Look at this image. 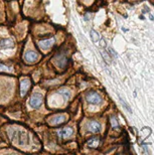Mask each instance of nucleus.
<instances>
[{"label":"nucleus","instance_id":"7","mask_svg":"<svg viewBox=\"0 0 154 155\" xmlns=\"http://www.w3.org/2000/svg\"><path fill=\"white\" fill-rule=\"evenodd\" d=\"M30 87V81L28 79H24L22 80V82L20 84V94L21 96H24L26 94L27 90Z\"/></svg>","mask_w":154,"mask_h":155},{"label":"nucleus","instance_id":"2","mask_svg":"<svg viewBox=\"0 0 154 155\" xmlns=\"http://www.w3.org/2000/svg\"><path fill=\"white\" fill-rule=\"evenodd\" d=\"M42 104V96L41 94H33L29 100V105L32 108H38Z\"/></svg>","mask_w":154,"mask_h":155},{"label":"nucleus","instance_id":"18","mask_svg":"<svg viewBox=\"0 0 154 155\" xmlns=\"http://www.w3.org/2000/svg\"><path fill=\"white\" fill-rule=\"evenodd\" d=\"M0 71H9V69L4 64H0Z\"/></svg>","mask_w":154,"mask_h":155},{"label":"nucleus","instance_id":"17","mask_svg":"<svg viewBox=\"0 0 154 155\" xmlns=\"http://www.w3.org/2000/svg\"><path fill=\"white\" fill-rule=\"evenodd\" d=\"M107 45H106V41H105L104 38H101L100 39V46H102V48H105Z\"/></svg>","mask_w":154,"mask_h":155},{"label":"nucleus","instance_id":"13","mask_svg":"<svg viewBox=\"0 0 154 155\" xmlns=\"http://www.w3.org/2000/svg\"><path fill=\"white\" fill-rule=\"evenodd\" d=\"M90 35H91V38H92V40H93L94 42H98L100 40V35H99V33L96 31V30L92 29Z\"/></svg>","mask_w":154,"mask_h":155},{"label":"nucleus","instance_id":"10","mask_svg":"<svg viewBox=\"0 0 154 155\" xmlns=\"http://www.w3.org/2000/svg\"><path fill=\"white\" fill-rule=\"evenodd\" d=\"M64 120H66V116L64 115H57V116H54V118H51V123L52 125H57V124L64 123Z\"/></svg>","mask_w":154,"mask_h":155},{"label":"nucleus","instance_id":"15","mask_svg":"<svg viewBox=\"0 0 154 155\" xmlns=\"http://www.w3.org/2000/svg\"><path fill=\"white\" fill-rule=\"evenodd\" d=\"M120 102H121L122 106H123V107H124V108H125V109H126V110H127V111H128V112H129V113H132V110L130 109V107H129V105H128L127 103H126V102H125V101H123V99H121V98H120Z\"/></svg>","mask_w":154,"mask_h":155},{"label":"nucleus","instance_id":"1","mask_svg":"<svg viewBox=\"0 0 154 155\" xmlns=\"http://www.w3.org/2000/svg\"><path fill=\"white\" fill-rule=\"evenodd\" d=\"M86 100H87L88 103L90 104H93V105H98L101 103L102 101V98L101 96L98 94L96 92H90L88 93L87 96H86Z\"/></svg>","mask_w":154,"mask_h":155},{"label":"nucleus","instance_id":"19","mask_svg":"<svg viewBox=\"0 0 154 155\" xmlns=\"http://www.w3.org/2000/svg\"><path fill=\"white\" fill-rule=\"evenodd\" d=\"M91 16V14L90 13H87V14H85V16H84V18H85V20H89V19H90V18H89V17H90Z\"/></svg>","mask_w":154,"mask_h":155},{"label":"nucleus","instance_id":"5","mask_svg":"<svg viewBox=\"0 0 154 155\" xmlns=\"http://www.w3.org/2000/svg\"><path fill=\"white\" fill-rule=\"evenodd\" d=\"M24 58H25V61H28V63H34L35 61H38V54H36L35 51H29L25 52V54H24Z\"/></svg>","mask_w":154,"mask_h":155},{"label":"nucleus","instance_id":"4","mask_svg":"<svg viewBox=\"0 0 154 155\" xmlns=\"http://www.w3.org/2000/svg\"><path fill=\"white\" fill-rule=\"evenodd\" d=\"M88 130L92 133H98L101 131V124L97 121H91L88 124Z\"/></svg>","mask_w":154,"mask_h":155},{"label":"nucleus","instance_id":"3","mask_svg":"<svg viewBox=\"0 0 154 155\" xmlns=\"http://www.w3.org/2000/svg\"><path fill=\"white\" fill-rule=\"evenodd\" d=\"M73 133H74L73 129L70 128V127H66V128L57 130V135L60 136V138H67L70 136H72Z\"/></svg>","mask_w":154,"mask_h":155},{"label":"nucleus","instance_id":"8","mask_svg":"<svg viewBox=\"0 0 154 155\" xmlns=\"http://www.w3.org/2000/svg\"><path fill=\"white\" fill-rule=\"evenodd\" d=\"M14 46V42L11 38H4L0 40V48H12Z\"/></svg>","mask_w":154,"mask_h":155},{"label":"nucleus","instance_id":"16","mask_svg":"<svg viewBox=\"0 0 154 155\" xmlns=\"http://www.w3.org/2000/svg\"><path fill=\"white\" fill-rule=\"evenodd\" d=\"M111 124H112V127H113V128L119 127L118 120H117V118H116V117H111Z\"/></svg>","mask_w":154,"mask_h":155},{"label":"nucleus","instance_id":"9","mask_svg":"<svg viewBox=\"0 0 154 155\" xmlns=\"http://www.w3.org/2000/svg\"><path fill=\"white\" fill-rule=\"evenodd\" d=\"M141 133H142V134H144V136H143V137L139 138V140H138V143H139V144L142 143L143 140H145V139L148 138V136L151 135L152 132H151V129H150L149 127H143L142 130H141Z\"/></svg>","mask_w":154,"mask_h":155},{"label":"nucleus","instance_id":"11","mask_svg":"<svg viewBox=\"0 0 154 155\" xmlns=\"http://www.w3.org/2000/svg\"><path fill=\"white\" fill-rule=\"evenodd\" d=\"M57 94L63 96L64 99V101H67V100H69V99L70 98V92L67 89H61V90H58V91H57Z\"/></svg>","mask_w":154,"mask_h":155},{"label":"nucleus","instance_id":"12","mask_svg":"<svg viewBox=\"0 0 154 155\" xmlns=\"http://www.w3.org/2000/svg\"><path fill=\"white\" fill-rule=\"evenodd\" d=\"M87 144L92 148H97L100 144V139L99 138H92L87 142Z\"/></svg>","mask_w":154,"mask_h":155},{"label":"nucleus","instance_id":"6","mask_svg":"<svg viewBox=\"0 0 154 155\" xmlns=\"http://www.w3.org/2000/svg\"><path fill=\"white\" fill-rule=\"evenodd\" d=\"M54 38H50V39H44V40H41V41L38 42V45L39 48H41V49H48L50 48L51 46L54 45Z\"/></svg>","mask_w":154,"mask_h":155},{"label":"nucleus","instance_id":"14","mask_svg":"<svg viewBox=\"0 0 154 155\" xmlns=\"http://www.w3.org/2000/svg\"><path fill=\"white\" fill-rule=\"evenodd\" d=\"M101 54H102V57L104 58L105 61H106L107 64H110L111 63V57L109 54H108V52L106 51H101Z\"/></svg>","mask_w":154,"mask_h":155}]
</instances>
